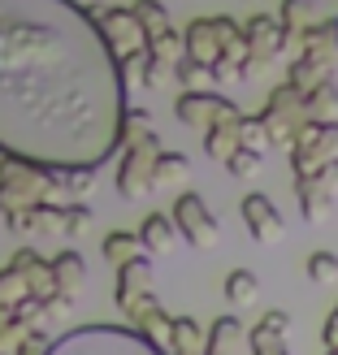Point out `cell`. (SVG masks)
<instances>
[{"instance_id":"1","label":"cell","mask_w":338,"mask_h":355,"mask_svg":"<svg viewBox=\"0 0 338 355\" xmlns=\"http://www.w3.org/2000/svg\"><path fill=\"white\" fill-rule=\"evenodd\" d=\"M126 74L74 0H0V152L44 169H100L126 126Z\"/></svg>"},{"instance_id":"2","label":"cell","mask_w":338,"mask_h":355,"mask_svg":"<svg viewBox=\"0 0 338 355\" xmlns=\"http://www.w3.org/2000/svg\"><path fill=\"white\" fill-rule=\"evenodd\" d=\"M48 355H169L156 347L148 334L121 329V325H78L65 329L61 338H52Z\"/></svg>"},{"instance_id":"3","label":"cell","mask_w":338,"mask_h":355,"mask_svg":"<svg viewBox=\"0 0 338 355\" xmlns=\"http://www.w3.org/2000/svg\"><path fill=\"white\" fill-rule=\"evenodd\" d=\"M52 169L44 165H31V161H17V156L0 152V212H22L52 200Z\"/></svg>"},{"instance_id":"4","label":"cell","mask_w":338,"mask_h":355,"mask_svg":"<svg viewBox=\"0 0 338 355\" xmlns=\"http://www.w3.org/2000/svg\"><path fill=\"white\" fill-rule=\"evenodd\" d=\"M287 156H291L295 178H308L321 165L338 161V121H304V130L295 135Z\"/></svg>"},{"instance_id":"5","label":"cell","mask_w":338,"mask_h":355,"mask_svg":"<svg viewBox=\"0 0 338 355\" xmlns=\"http://www.w3.org/2000/svg\"><path fill=\"white\" fill-rule=\"evenodd\" d=\"M260 117H264V126H269L273 148H291L295 135L304 130V121H308V113H304V92L291 87V83H278L273 92H269V100H264Z\"/></svg>"},{"instance_id":"6","label":"cell","mask_w":338,"mask_h":355,"mask_svg":"<svg viewBox=\"0 0 338 355\" xmlns=\"http://www.w3.org/2000/svg\"><path fill=\"white\" fill-rule=\"evenodd\" d=\"M156 152H165L156 130L148 139H139V144L121 148V161H117V195H121V200H144L148 191H156V182H152Z\"/></svg>"},{"instance_id":"7","label":"cell","mask_w":338,"mask_h":355,"mask_svg":"<svg viewBox=\"0 0 338 355\" xmlns=\"http://www.w3.org/2000/svg\"><path fill=\"white\" fill-rule=\"evenodd\" d=\"M174 117L183 121V126L208 135L217 121H235V117H243V113H239L235 100H226V96H217V92H178Z\"/></svg>"},{"instance_id":"8","label":"cell","mask_w":338,"mask_h":355,"mask_svg":"<svg viewBox=\"0 0 338 355\" xmlns=\"http://www.w3.org/2000/svg\"><path fill=\"white\" fill-rule=\"evenodd\" d=\"M169 217L178 225V234H183L191 247H212V243H217V234H221V221L208 212V204H204L200 191H183V195H178L174 208H169Z\"/></svg>"},{"instance_id":"9","label":"cell","mask_w":338,"mask_h":355,"mask_svg":"<svg viewBox=\"0 0 338 355\" xmlns=\"http://www.w3.org/2000/svg\"><path fill=\"white\" fill-rule=\"evenodd\" d=\"M295 200H299V212H304L308 225L326 221L330 204L338 200V161L321 165V169L308 173V178H295Z\"/></svg>"},{"instance_id":"10","label":"cell","mask_w":338,"mask_h":355,"mask_svg":"<svg viewBox=\"0 0 338 355\" xmlns=\"http://www.w3.org/2000/svg\"><path fill=\"white\" fill-rule=\"evenodd\" d=\"M239 212H243V225H247V234H252L256 243H282V234H287V221H282V212H278V204L269 200V195H260V191H252V195H243L239 200Z\"/></svg>"},{"instance_id":"11","label":"cell","mask_w":338,"mask_h":355,"mask_svg":"<svg viewBox=\"0 0 338 355\" xmlns=\"http://www.w3.org/2000/svg\"><path fill=\"white\" fill-rule=\"evenodd\" d=\"M96 22H100L104 35H109L117 57H126V52H135V48H148V35L135 22L130 5H104V9H96Z\"/></svg>"},{"instance_id":"12","label":"cell","mask_w":338,"mask_h":355,"mask_svg":"<svg viewBox=\"0 0 338 355\" xmlns=\"http://www.w3.org/2000/svg\"><path fill=\"white\" fill-rule=\"evenodd\" d=\"M243 31H247V52H252V61L264 69L269 61H278L282 52H287V31H282V22L278 17H269V13H252L243 22Z\"/></svg>"},{"instance_id":"13","label":"cell","mask_w":338,"mask_h":355,"mask_svg":"<svg viewBox=\"0 0 338 355\" xmlns=\"http://www.w3.org/2000/svg\"><path fill=\"white\" fill-rule=\"evenodd\" d=\"M5 225L22 239H35V234H61L65 239V204L57 200H44L35 208H22V212H9Z\"/></svg>"},{"instance_id":"14","label":"cell","mask_w":338,"mask_h":355,"mask_svg":"<svg viewBox=\"0 0 338 355\" xmlns=\"http://www.w3.org/2000/svg\"><path fill=\"white\" fill-rule=\"evenodd\" d=\"M287 334H291V312L269 308L252 329H247V347H252V355H291Z\"/></svg>"},{"instance_id":"15","label":"cell","mask_w":338,"mask_h":355,"mask_svg":"<svg viewBox=\"0 0 338 355\" xmlns=\"http://www.w3.org/2000/svg\"><path fill=\"white\" fill-rule=\"evenodd\" d=\"M9 264L26 277V286H31L35 299H48L52 291H57V277H52V260H44L40 252H35V247H17Z\"/></svg>"},{"instance_id":"16","label":"cell","mask_w":338,"mask_h":355,"mask_svg":"<svg viewBox=\"0 0 338 355\" xmlns=\"http://www.w3.org/2000/svg\"><path fill=\"white\" fill-rule=\"evenodd\" d=\"M152 291V264L148 256H135L130 264L117 269V286H113V299H117V312H126L135 299H144Z\"/></svg>"},{"instance_id":"17","label":"cell","mask_w":338,"mask_h":355,"mask_svg":"<svg viewBox=\"0 0 338 355\" xmlns=\"http://www.w3.org/2000/svg\"><path fill=\"white\" fill-rule=\"evenodd\" d=\"M183 40H187V57H191V61H200V65H208V69L221 61V40H217L212 17H195V22L183 31Z\"/></svg>"},{"instance_id":"18","label":"cell","mask_w":338,"mask_h":355,"mask_svg":"<svg viewBox=\"0 0 338 355\" xmlns=\"http://www.w3.org/2000/svg\"><path fill=\"white\" fill-rule=\"evenodd\" d=\"M139 239H144V247L152 256H165V252H174V243H178V225H174L169 212H144Z\"/></svg>"},{"instance_id":"19","label":"cell","mask_w":338,"mask_h":355,"mask_svg":"<svg viewBox=\"0 0 338 355\" xmlns=\"http://www.w3.org/2000/svg\"><path fill=\"white\" fill-rule=\"evenodd\" d=\"M278 22H282V31H287V40L295 44V40H299V35H304L308 26L321 22V9H316V0H282Z\"/></svg>"},{"instance_id":"20","label":"cell","mask_w":338,"mask_h":355,"mask_svg":"<svg viewBox=\"0 0 338 355\" xmlns=\"http://www.w3.org/2000/svg\"><path fill=\"white\" fill-rule=\"evenodd\" d=\"M52 277H57V291H69V295H83V282H87V260L65 247V252L52 256Z\"/></svg>"},{"instance_id":"21","label":"cell","mask_w":338,"mask_h":355,"mask_svg":"<svg viewBox=\"0 0 338 355\" xmlns=\"http://www.w3.org/2000/svg\"><path fill=\"white\" fill-rule=\"evenodd\" d=\"M208 338L195 316H174V334H169V355H204Z\"/></svg>"},{"instance_id":"22","label":"cell","mask_w":338,"mask_h":355,"mask_svg":"<svg viewBox=\"0 0 338 355\" xmlns=\"http://www.w3.org/2000/svg\"><path fill=\"white\" fill-rule=\"evenodd\" d=\"M100 256L113 264V269H121V264H130L135 256H144V239L130 234V230H113V234H104V247Z\"/></svg>"},{"instance_id":"23","label":"cell","mask_w":338,"mask_h":355,"mask_svg":"<svg viewBox=\"0 0 338 355\" xmlns=\"http://www.w3.org/2000/svg\"><path fill=\"white\" fill-rule=\"evenodd\" d=\"M239 148H243V144H239V117H235V121H217V126L204 135V156H212V161H221V165H226Z\"/></svg>"},{"instance_id":"24","label":"cell","mask_w":338,"mask_h":355,"mask_svg":"<svg viewBox=\"0 0 338 355\" xmlns=\"http://www.w3.org/2000/svg\"><path fill=\"white\" fill-rule=\"evenodd\" d=\"M260 299V277L252 269H230L226 273V304L230 308H252Z\"/></svg>"},{"instance_id":"25","label":"cell","mask_w":338,"mask_h":355,"mask_svg":"<svg viewBox=\"0 0 338 355\" xmlns=\"http://www.w3.org/2000/svg\"><path fill=\"white\" fill-rule=\"evenodd\" d=\"M304 113H308V121H338L334 117L338 113V83L334 78H326L321 87H312L304 96Z\"/></svg>"},{"instance_id":"26","label":"cell","mask_w":338,"mask_h":355,"mask_svg":"<svg viewBox=\"0 0 338 355\" xmlns=\"http://www.w3.org/2000/svg\"><path fill=\"white\" fill-rule=\"evenodd\" d=\"M330 78V65H321V61H312V57H304V52H299V57L291 61V69H287V83L291 87H299V92H312V87H321Z\"/></svg>"},{"instance_id":"27","label":"cell","mask_w":338,"mask_h":355,"mask_svg":"<svg viewBox=\"0 0 338 355\" xmlns=\"http://www.w3.org/2000/svg\"><path fill=\"white\" fill-rule=\"evenodd\" d=\"M31 295V286H26V277L13 269V264H5V269H0V321H5V316L22 304V299Z\"/></svg>"},{"instance_id":"28","label":"cell","mask_w":338,"mask_h":355,"mask_svg":"<svg viewBox=\"0 0 338 355\" xmlns=\"http://www.w3.org/2000/svg\"><path fill=\"white\" fill-rule=\"evenodd\" d=\"M239 338H243V321H239V316H217V325L208 329L204 355H230V347H235Z\"/></svg>"},{"instance_id":"29","label":"cell","mask_w":338,"mask_h":355,"mask_svg":"<svg viewBox=\"0 0 338 355\" xmlns=\"http://www.w3.org/2000/svg\"><path fill=\"white\" fill-rule=\"evenodd\" d=\"M130 13H135V22L144 26L148 40L161 35V31H169V9L161 5V0H130Z\"/></svg>"},{"instance_id":"30","label":"cell","mask_w":338,"mask_h":355,"mask_svg":"<svg viewBox=\"0 0 338 355\" xmlns=\"http://www.w3.org/2000/svg\"><path fill=\"white\" fill-rule=\"evenodd\" d=\"M148 57L152 61H165V65H178V61L187 57V40L169 26V31H161V35H152V40H148Z\"/></svg>"},{"instance_id":"31","label":"cell","mask_w":338,"mask_h":355,"mask_svg":"<svg viewBox=\"0 0 338 355\" xmlns=\"http://www.w3.org/2000/svg\"><path fill=\"white\" fill-rule=\"evenodd\" d=\"M239 144H243L247 152H260V156L273 148L269 126H264V117H260V113H252V117L243 113V117H239Z\"/></svg>"},{"instance_id":"32","label":"cell","mask_w":338,"mask_h":355,"mask_svg":"<svg viewBox=\"0 0 338 355\" xmlns=\"http://www.w3.org/2000/svg\"><path fill=\"white\" fill-rule=\"evenodd\" d=\"M191 173V161L183 152H156V165H152V182L156 187H169V182H178V178H187Z\"/></svg>"},{"instance_id":"33","label":"cell","mask_w":338,"mask_h":355,"mask_svg":"<svg viewBox=\"0 0 338 355\" xmlns=\"http://www.w3.org/2000/svg\"><path fill=\"white\" fill-rule=\"evenodd\" d=\"M174 78L183 83V92H208L212 69H208V65H200V61H191V57H183V61L174 65Z\"/></svg>"},{"instance_id":"34","label":"cell","mask_w":338,"mask_h":355,"mask_svg":"<svg viewBox=\"0 0 338 355\" xmlns=\"http://www.w3.org/2000/svg\"><path fill=\"white\" fill-rule=\"evenodd\" d=\"M304 273H308V282H316V286L338 282V256H334V252H312V256L304 260Z\"/></svg>"},{"instance_id":"35","label":"cell","mask_w":338,"mask_h":355,"mask_svg":"<svg viewBox=\"0 0 338 355\" xmlns=\"http://www.w3.org/2000/svg\"><path fill=\"white\" fill-rule=\"evenodd\" d=\"M92 221H96V212L87 208L83 200H74V204H65V239H83L87 230H92Z\"/></svg>"},{"instance_id":"36","label":"cell","mask_w":338,"mask_h":355,"mask_svg":"<svg viewBox=\"0 0 338 355\" xmlns=\"http://www.w3.org/2000/svg\"><path fill=\"white\" fill-rule=\"evenodd\" d=\"M152 135V113H144V109H130L126 113V126H121V144H139V139H148Z\"/></svg>"},{"instance_id":"37","label":"cell","mask_w":338,"mask_h":355,"mask_svg":"<svg viewBox=\"0 0 338 355\" xmlns=\"http://www.w3.org/2000/svg\"><path fill=\"white\" fill-rule=\"evenodd\" d=\"M148 48H135L121 57V74H126V87H144V74H148Z\"/></svg>"},{"instance_id":"38","label":"cell","mask_w":338,"mask_h":355,"mask_svg":"<svg viewBox=\"0 0 338 355\" xmlns=\"http://www.w3.org/2000/svg\"><path fill=\"white\" fill-rule=\"evenodd\" d=\"M78 304V295H69V291H52L44 299V321H61V316H69Z\"/></svg>"},{"instance_id":"39","label":"cell","mask_w":338,"mask_h":355,"mask_svg":"<svg viewBox=\"0 0 338 355\" xmlns=\"http://www.w3.org/2000/svg\"><path fill=\"white\" fill-rule=\"evenodd\" d=\"M260 161H264L260 152H247V148H239V152L226 161V169H230V178H252V173L260 169Z\"/></svg>"},{"instance_id":"40","label":"cell","mask_w":338,"mask_h":355,"mask_svg":"<svg viewBox=\"0 0 338 355\" xmlns=\"http://www.w3.org/2000/svg\"><path fill=\"white\" fill-rule=\"evenodd\" d=\"M169 78H174V65H165V61H148V74H144V87H148V92L165 87Z\"/></svg>"},{"instance_id":"41","label":"cell","mask_w":338,"mask_h":355,"mask_svg":"<svg viewBox=\"0 0 338 355\" xmlns=\"http://www.w3.org/2000/svg\"><path fill=\"white\" fill-rule=\"evenodd\" d=\"M321 343H326V347H338V304L330 308L326 325H321Z\"/></svg>"},{"instance_id":"42","label":"cell","mask_w":338,"mask_h":355,"mask_svg":"<svg viewBox=\"0 0 338 355\" xmlns=\"http://www.w3.org/2000/svg\"><path fill=\"white\" fill-rule=\"evenodd\" d=\"M326 355H338V347H326Z\"/></svg>"}]
</instances>
